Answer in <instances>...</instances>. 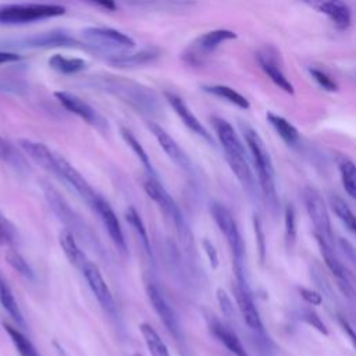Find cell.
<instances>
[{"label": "cell", "mask_w": 356, "mask_h": 356, "mask_svg": "<svg viewBox=\"0 0 356 356\" xmlns=\"http://www.w3.org/2000/svg\"><path fill=\"white\" fill-rule=\"evenodd\" d=\"M81 271H82V274H83V277L88 282V286L90 288L92 293L95 295V298L97 299L100 306L107 313H113L114 309H115L114 298H113V293H111L108 285L106 284V280L103 278L99 267L95 263L88 260Z\"/></svg>", "instance_id": "9a60e30c"}, {"label": "cell", "mask_w": 356, "mask_h": 356, "mask_svg": "<svg viewBox=\"0 0 356 356\" xmlns=\"http://www.w3.org/2000/svg\"><path fill=\"white\" fill-rule=\"evenodd\" d=\"M19 56L15 53H10V51H0V65L1 64H7V63H14L18 61Z\"/></svg>", "instance_id": "681fc988"}, {"label": "cell", "mask_w": 356, "mask_h": 356, "mask_svg": "<svg viewBox=\"0 0 356 356\" xmlns=\"http://www.w3.org/2000/svg\"><path fill=\"white\" fill-rule=\"evenodd\" d=\"M164 97L168 102V104L172 107V110L177 113V115L179 117V120L186 125L188 129H191L193 134L199 135L200 138H203L207 142H213L210 134L207 132V129L203 127V124L197 120V117L191 111V108L188 107V104L185 103V100L182 97H179L177 93L170 92V90H164Z\"/></svg>", "instance_id": "ac0fdd59"}, {"label": "cell", "mask_w": 356, "mask_h": 356, "mask_svg": "<svg viewBox=\"0 0 356 356\" xmlns=\"http://www.w3.org/2000/svg\"><path fill=\"white\" fill-rule=\"evenodd\" d=\"M81 38L89 49L107 60L125 56L135 49V40L131 36L108 26H86L82 29Z\"/></svg>", "instance_id": "7a4b0ae2"}, {"label": "cell", "mask_w": 356, "mask_h": 356, "mask_svg": "<svg viewBox=\"0 0 356 356\" xmlns=\"http://www.w3.org/2000/svg\"><path fill=\"white\" fill-rule=\"evenodd\" d=\"M146 292H147L149 300H150L156 314L159 316L160 321L164 324V327L168 330V332L171 335H174L175 338H179V327H178V321L174 314V310L167 303V300L164 299V296L161 295L159 288L153 284H149L146 288Z\"/></svg>", "instance_id": "44dd1931"}, {"label": "cell", "mask_w": 356, "mask_h": 356, "mask_svg": "<svg viewBox=\"0 0 356 356\" xmlns=\"http://www.w3.org/2000/svg\"><path fill=\"white\" fill-rule=\"evenodd\" d=\"M18 145L21 150L39 167L46 170L47 172L56 175L57 172V153L49 149L44 143L31 140V139H19Z\"/></svg>", "instance_id": "d6986e66"}, {"label": "cell", "mask_w": 356, "mask_h": 356, "mask_svg": "<svg viewBox=\"0 0 356 356\" xmlns=\"http://www.w3.org/2000/svg\"><path fill=\"white\" fill-rule=\"evenodd\" d=\"M253 222H254V232H256V236H257V241H259L260 257H261V260H263V257H264V235H263L261 225H260V220L257 218V216H254Z\"/></svg>", "instance_id": "bcb514c9"}, {"label": "cell", "mask_w": 356, "mask_h": 356, "mask_svg": "<svg viewBox=\"0 0 356 356\" xmlns=\"http://www.w3.org/2000/svg\"><path fill=\"white\" fill-rule=\"evenodd\" d=\"M56 177L67 182L82 199L93 204L97 195L95 193L93 188L89 185V182L81 175V172L61 154L57 153V172Z\"/></svg>", "instance_id": "5bb4252c"}, {"label": "cell", "mask_w": 356, "mask_h": 356, "mask_svg": "<svg viewBox=\"0 0 356 356\" xmlns=\"http://www.w3.org/2000/svg\"><path fill=\"white\" fill-rule=\"evenodd\" d=\"M338 320H339L341 327L343 328V331H345V332H346V335L349 337V339H350V342H352L353 348L356 349V331H355V330H353V327L348 323V320H345V317L339 316V317H338Z\"/></svg>", "instance_id": "7dc6e473"}, {"label": "cell", "mask_w": 356, "mask_h": 356, "mask_svg": "<svg viewBox=\"0 0 356 356\" xmlns=\"http://www.w3.org/2000/svg\"><path fill=\"white\" fill-rule=\"evenodd\" d=\"M92 4H96L97 7L100 8H104L107 11H115L118 8V4H117V0H86Z\"/></svg>", "instance_id": "c3c4849f"}, {"label": "cell", "mask_w": 356, "mask_h": 356, "mask_svg": "<svg viewBox=\"0 0 356 356\" xmlns=\"http://www.w3.org/2000/svg\"><path fill=\"white\" fill-rule=\"evenodd\" d=\"M6 261L8 263V266L21 277L26 278V280H32L33 278V271L31 268V266L28 264V261L21 256L19 252H17L13 248H8L6 250Z\"/></svg>", "instance_id": "e575fe53"}, {"label": "cell", "mask_w": 356, "mask_h": 356, "mask_svg": "<svg viewBox=\"0 0 356 356\" xmlns=\"http://www.w3.org/2000/svg\"><path fill=\"white\" fill-rule=\"evenodd\" d=\"M211 125H213V128L217 134V138L222 146L227 161L246 159L245 146L241 142L234 127L227 120L214 115V117H211Z\"/></svg>", "instance_id": "8fae6325"}, {"label": "cell", "mask_w": 356, "mask_h": 356, "mask_svg": "<svg viewBox=\"0 0 356 356\" xmlns=\"http://www.w3.org/2000/svg\"><path fill=\"white\" fill-rule=\"evenodd\" d=\"M125 4L146 10H185L193 6L195 0H121Z\"/></svg>", "instance_id": "83f0119b"}, {"label": "cell", "mask_w": 356, "mask_h": 356, "mask_svg": "<svg viewBox=\"0 0 356 356\" xmlns=\"http://www.w3.org/2000/svg\"><path fill=\"white\" fill-rule=\"evenodd\" d=\"M89 83L140 113L156 114L160 110V100L156 92L134 79L113 74H97L89 78Z\"/></svg>", "instance_id": "6da1fadb"}, {"label": "cell", "mask_w": 356, "mask_h": 356, "mask_svg": "<svg viewBox=\"0 0 356 356\" xmlns=\"http://www.w3.org/2000/svg\"><path fill=\"white\" fill-rule=\"evenodd\" d=\"M330 206L337 214V217L346 225V228L356 236V216L349 209V206L339 196H330Z\"/></svg>", "instance_id": "d6a6232c"}, {"label": "cell", "mask_w": 356, "mask_h": 356, "mask_svg": "<svg viewBox=\"0 0 356 356\" xmlns=\"http://www.w3.org/2000/svg\"><path fill=\"white\" fill-rule=\"evenodd\" d=\"M17 239L14 224L0 211V246H11Z\"/></svg>", "instance_id": "f35d334b"}, {"label": "cell", "mask_w": 356, "mask_h": 356, "mask_svg": "<svg viewBox=\"0 0 356 356\" xmlns=\"http://www.w3.org/2000/svg\"><path fill=\"white\" fill-rule=\"evenodd\" d=\"M147 127H149L150 132L153 134V136L156 138L160 147L170 157V160L172 163H175L177 165H179L181 168L188 170L191 167V161H189L188 156L181 149V146L168 135V132L164 128H161L160 125H157L156 122H147Z\"/></svg>", "instance_id": "ffe728a7"}, {"label": "cell", "mask_w": 356, "mask_h": 356, "mask_svg": "<svg viewBox=\"0 0 356 356\" xmlns=\"http://www.w3.org/2000/svg\"><path fill=\"white\" fill-rule=\"evenodd\" d=\"M203 246H204V250H206V253H207V256H209V260H210V263H211V267L216 268V267L218 266V254H217L216 248H214L213 243H211L210 241H207V239L203 241Z\"/></svg>", "instance_id": "f6af8a7d"}, {"label": "cell", "mask_w": 356, "mask_h": 356, "mask_svg": "<svg viewBox=\"0 0 356 356\" xmlns=\"http://www.w3.org/2000/svg\"><path fill=\"white\" fill-rule=\"evenodd\" d=\"M339 172L343 189L346 193L356 200V164L350 160H342L339 163Z\"/></svg>", "instance_id": "d590c367"}, {"label": "cell", "mask_w": 356, "mask_h": 356, "mask_svg": "<svg viewBox=\"0 0 356 356\" xmlns=\"http://www.w3.org/2000/svg\"><path fill=\"white\" fill-rule=\"evenodd\" d=\"M202 89H203V92L213 95L216 97L224 99L239 108L248 110L250 107V104L245 96H242L239 92H236L235 89H232L227 85H203Z\"/></svg>", "instance_id": "4316f807"}, {"label": "cell", "mask_w": 356, "mask_h": 356, "mask_svg": "<svg viewBox=\"0 0 356 356\" xmlns=\"http://www.w3.org/2000/svg\"><path fill=\"white\" fill-rule=\"evenodd\" d=\"M309 72H310L312 78H313L323 89H325V90H328V92H335V90H338L337 82H335L328 74H325L324 71L317 70V68H309Z\"/></svg>", "instance_id": "ab89813d"}, {"label": "cell", "mask_w": 356, "mask_h": 356, "mask_svg": "<svg viewBox=\"0 0 356 356\" xmlns=\"http://www.w3.org/2000/svg\"><path fill=\"white\" fill-rule=\"evenodd\" d=\"M285 241H286V248H292L296 241V214H295V207L289 203L285 206Z\"/></svg>", "instance_id": "74e56055"}, {"label": "cell", "mask_w": 356, "mask_h": 356, "mask_svg": "<svg viewBox=\"0 0 356 356\" xmlns=\"http://www.w3.org/2000/svg\"><path fill=\"white\" fill-rule=\"evenodd\" d=\"M26 46L31 47H54V46H72L75 40L61 31H53L46 33L33 35L25 39Z\"/></svg>", "instance_id": "d4e9b609"}, {"label": "cell", "mask_w": 356, "mask_h": 356, "mask_svg": "<svg viewBox=\"0 0 356 356\" xmlns=\"http://www.w3.org/2000/svg\"><path fill=\"white\" fill-rule=\"evenodd\" d=\"M93 207L96 209L97 214L100 216V220H102L110 239L113 241V243L117 246L118 250L125 252L127 250V242H125V238H124L121 224H120V221L117 218V214L114 213L113 207L108 204V202H106L99 195L93 202Z\"/></svg>", "instance_id": "e0dca14e"}, {"label": "cell", "mask_w": 356, "mask_h": 356, "mask_svg": "<svg viewBox=\"0 0 356 356\" xmlns=\"http://www.w3.org/2000/svg\"><path fill=\"white\" fill-rule=\"evenodd\" d=\"M159 54L160 51L156 47H146L139 51H131L125 56L111 58L108 61L117 67H139L154 61L159 57Z\"/></svg>", "instance_id": "cb8c5ba5"}, {"label": "cell", "mask_w": 356, "mask_h": 356, "mask_svg": "<svg viewBox=\"0 0 356 356\" xmlns=\"http://www.w3.org/2000/svg\"><path fill=\"white\" fill-rule=\"evenodd\" d=\"M235 271H236V284L232 286V291H234V296L236 299V305L241 312V316H242L245 324L250 330L261 332L263 331L261 318H260L259 310L252 299V295L246 286V282L243 280L242 267L235 266Z\"/></svg>", "instance_id": "9c48e42d"}, {"label": "cell", "mask_w": 356, "mask_h": 356, "mask_svg": "<svg viewBox=\"0 0 356 356\" xmlns=\"http://www.w3.org/2000/svg\"><path fill=\"white\" fill-rule=\"evenodd\" d=\"M3 327H4L6 332L8 334L17 352L19 353V356H40V353L38 352L35 345L18 328H15L14 325H11L8 323H3Z\"/></svg>", "instance_id": "1f68e13d"}, {"label": "cell", "mask_w": 356, "mask_h": 356, "mask_svg": "<svg viewBox=\"0 0 356 356\" xmlns=\"http://www.w3.org/2000/svg\"><path fill=\"white\" fill-rule=\"evenodd\" d=\"M49 65L64 75H72L83 71L86 68V61L79 57H65L63 54H53L49 58Z\"/></svg>", "instance_id": "f1b7e54d"}, {"label": "cell", "mask_w": 356, "mask_h": 356, "mask_svg": "<svg viewBox=\"0 0 356 356\" xmlns=\"http://www.w3.org/2000/svg\"><path fill=\"white\" fill-rule=\"evenodd\" d=\"M316 239H317V243H318V248L321 250V254H323V259L328 267V270L332 273L335 281H337V285L338 288L341 289V292L352 302L356 300V292L349 281V277L345 271V267L342 266V263L338 260V257L335 256L334 250H332V246L328 245L321 236H318L317 234H314Z\"/></svg>", "instance_id": "4fadbf2b"}, {"label": "cell", "mask_w": 356, "mask_h": 356, "mask_svg": "<svg viewBox=\"0 0 356 356\" xmlns=\"http://www.w3.org/2000/svg\"><path fill=\"white\" fill-rule=\"evenodd\" d=\"M256 60L263 70V72L284 92L293 95L295 89L291 81L285 76L282 71V60L280 51L274 46H263L256 53Z\"/></svg>", "instance_id": "ba28073f"}, {"label": "cell", "mask_w": 356, "mask_h": 356, "mask_svg": "<svg viewBox=\"0 0 356 356\" xmlns=\"http://www.w3.org/2000/svg\"><path fill=\"white\" fill-rule=\"evenodd\" d=\"M131 356H143V355H140V353L136 352V353H134V355H131Z\"/></svg>", "instance_id": "f907efd6"}, {"label": "cell", "mask_w": 356, "mask_h": 356, "mask_svg": "<svg viewBox=\"0 0 356 356\" xmlns=\"http://www.w3.org/2000/svg\"><path fill=\"white\" fill-rule=\"evenodd\" d=\"M236 33L229 29H213L197 36L182 53V60L192 65L199 67L204 60L220 47L224 42L235 39Z\"/></svg>", "instance_id": "5b68a950"}, {"label": "cell", "mask_w": 356, "mask_h": 356, "mask_svg": "<svg viewBox=\"0 0 356 356\" xmlns=\"http://www.w3.org/2000/svg\"><path fill=\"white\" fill-rule=\"evenodd\" d=\"M58 242H60V246H61L65 257L68 259V261L74 267L82 270V267L85 266V263L88 260H86V256H85L83 250H81L79 245L76 243L74 234L68 229H63L58 235Z\"/></svg>", "instance_id": "603a6c76"}, {"label": "cell", "mask_w": 356, "mask_h": 356, "mask_svg": "<svg viewBox=\"0 0 356 356\" xmlns=\"http://www.w3.org/2000/svg\"><path fill=\"white\" fill-rule=\"evenodd\" d=\"M121 135H122V139L125 140V143L132 149V152L136 154L139 161L143 164V167L149 171V175L156 177L154 168H153V165L150 163V159H149L146 150L143 149V146L140 145V142L136 139V136L129 129H127V128H121Z\"/></svg>", "instance_id": "836d02e7"}, {"label": "cell", "mask_w": 356, "mask_h": 356, "mask_svg": "<svg viewBox=\"0 0 356 356\" xmlns=\"http://www.w3.org/2000/svg\"><path fill=\"white\" fill-rule=\"evenodd\" d=\"M143 189H145L146 195L159 206V209L163 211V214L165 217L171 218L174 221V224H177L182 220L177 203L174 202L171 195L165 191V188L156 179V177L149 175L147 178H145Z\"/></svg>", "instance_id": "2e32d148"}, {"label": "cell", "mask_w": 356, "mask_h": 356, "mask_svg": "<svg viewBox=\"0 0 356 356\" xmlns=\"http://www.w3.org/2000/svg\"><path fill=\"white\" fill-rule=\"evenodd\" d=\"M210 213L232 252L235 264L242 266L245 245H243L241 232L238 229V225H236V221H235L232 213L225 206H222L220 203H213L210 207Z\"/></svg>", "instance_id": "8992f818"}, {"label": "cell", "mask_w": 356, "mask_h": 356, "mask_svg": "<svg viewBox=\"0 0 356 356\" xmlns=\"http://www.w3.org/2000/svg\"><path fill=\"white\" fill-rule=\"evenodd\" d=\"M65 14V7L53 3H6L0 4V24H31Z\"/></svg>", "instance_id": "277c9868"}, {"label": "cell", "mask_w": 356, "mask_h": 356, "mask_svg": "<svg viewBox=\"0 0 356 356\" xmlns=\"http://www.w3.org/2000/svg\"><path fill=\"white\" fill-rule=\"evenodd\" d=\"M139 328H140V334L145 339V343L150 352V356H170V352H168L165 343L163 342V339L160 338L157 331L149 323H142L139 325Z\"/></svg>", "instance_id": "4dcf8cb0"}, {"label": "cell", "mask_w": 356, "mask_h": 356, "mask_svg": "<svg viewBox=\"0 0 356 356\" xmlns=\"http://www.w3.org/2000/svg\"><path fill=\"white\" fill-rule=\"evenodd\" d=\"M217 299H218V303H220V307L222 310V313L227 316V317H232L234 314V306L228 298V295L225 293L224 289H217Z\"/></svg>", "instance_id": "7bdbcfd3"}, {"label": "cell", "mask_w": 356, "mask_h": 356, "mask_svg": "<svg viewBox=\"0 0 356 356\" xmlns=\"http://www.w3.org/2000/svg\"><path fill=\"white\" fill-rule=\"evenodd\" d=\"M210 331L211 334L235 356H249L248 352L245 350L241 339L236 337V334L227 327L225 324H222L218 320H211L210 321Z\"/></svg>", "instance_id": "7402d4cb"}, {"label": "cell", "mask_w": 356, "mask_h": 356, "mask_svg": "<svg viewBox=\"0 0 356 356\" xmlns=\"http://www.w3.org/2000/svg\"><path fill=\"white\" fill-rule=\"evenodd\" d=\"M266 118L286 145L295 146L299 142V132L288 120H285L284 117L274 114L271 111H268L266 114Z\"/></svg>", "instance_id": "484cf974"}, {"label": "cell", "mask_w": 356, "mask_h": 356, "mask_svg": "<svg viewBox=\"0 0 356 356\" xmlns=\"http://www.w3.org/2000/svg\"><path fill=\"white\" fill-rule=\"evenodd\" d=\"M125 220L127 222L134 228L135 234L138 235V238L140 239L145 250L150 254V245H149V238H147V231L145 228V224L139 216V213L136 211V209L134 206L128 207V210L125 211Z\"/></svg>", "instance_id": "8d00e7d4"}, {"label": "cell", "mask_w": 356, "mask_h": 356, "mask_svg": "<svg viewBox=\"0 0 356 356\" xmlns=\"http://www.w3.org/2000/svg\"><path fill=\"white\" fill-rule=\"evenodd\" d=\"M302 320H303L306 324H309V325H312L313 328H316L318 332H321V334H324V335L328 334L327 325L324 324V321L321 320V317H320L314 310H312V309H303V310H302Z\"/></svg>", "instance_id": "60d3db41"}, {"label": "cell", "mask_w": 356, "mask_h": 356, "mask_svg": "<svg viewBox=\"0 0 356 356\" xmlns=\"http://www.w3.org/2000/svg\"><path fill=\"white\" fill-rule=\"evenodd\" d=\"M303 202L307 210V214L316 228V232L318 236H321L328 245L332 246L334 236L331 229V221L330 214L325 206V202L321 196V193L314 188H305L303 189Z\"/></svg>", "instance_id": "52a82bcc"}, {"label": "cell", "mask_w": 356, "mask_h": 356, "mask_svg": "<svg viewBox=\"0 0 356 356\" xmlns=\"http://www.w3.org/2000/svg\"><path fill=\"white\" fill-rule=\"evenodd\" d=\"M299 293L303 298V300L312 306H318L323 303V296L317 291L307 289V288L302 286V288H299Z\"/></svg>", "instance_id": "b9f144b4"}, {"label": "cell", "mask_w": 356, "mask_h": 356, "mask_svg": "<svg viewBox=\"0 0 356 356\" xmlns=\"http://www.w3.org/2000/svg\"><path fill=\"white\" fill-rule=\"evenodd\" d=\"M0 303L3 306V309L8 313V316L17 323V325L24 327V317L22 313L19 310V306L13 295V291L10 288V285L7 284V281L0 275Z\"/></svg>", "instance_id": "f546056e"}, {"label": "cell", "mask_w": 356, "mask_h": 356, "mask_svg": "<svg viewBox=\"0 0 356 356\" xmlns=\"http://www.w3.org/2000/svg\"><path fill=\"white\" fill-rule=\"evenodd\" d=\"M241 129H242L243 139L248 145V149L250 152L263 195L271 204H275L277 195H275V182H274V167L271 163L270 153L263 139L260 138V135L252 127L246 124H241Z\"/></svg>", "instance_id": "3957f363"}, {"label": "cell", "mask_w": 356, "mask_h": 356, "mask_svg": "<svg viewBox=\"0 0 356 356\" xmlns=\"http://www.w3.org/2000/svg\"><path fill=\"white\" fill-rule=\"evenodd\" d=\"M0 159L7 163H11L15 159V152L13 146L1 136H0Z\"/></svg>", "instance_id": "ee69618b"}, {"label": "cell", "mask_w": 356, "mask_h": 356, "mask_svg": "<svg viewBox=\"0 0 356 356\" xmlns=\"http://www.w3.org/2000/svg\"><path fill=\"white\" fill-rule=\"evenodd\" d=\"M54 96L65 110L78 115L89 125L95 127L99 131L107 129V121L103 118V115L96 108H93L89 103H86L79 96H76L75 93L58 90V92H54Z\"/></svg>", "instance_id": "30bf717a"}, {"label": "cell", "mask_w": 356, "mask_h": 356, "mask_svg": "<svg viewBox=\"0 0 356 356\" xmlns=\"http://www.w3.org/2000/svg\"><path fill=\"white\" fill-rule=\"evenodd\" d=\"M310 8L330 18L338 31H346L352 24V13L342 0H300Z\"/></svg>", "instance_id": "7c38bea8"}]
</instances>
